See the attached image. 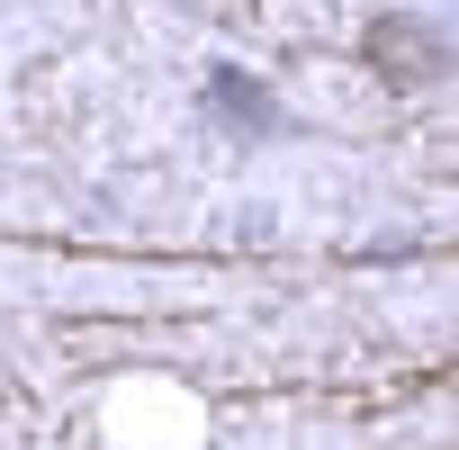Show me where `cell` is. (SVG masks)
Wrapping results in <instances>:
<instances>
[{
	"label": "cell",
	"mask_w": 459,
	"mask_h": 450,
	"mask_svg": "<svg viewBox=\"0 0 459 450\" xmlns=\"http://www.w3.org/2000/svg\"><path fill=\"white\" fill-rule=\"evenodd\" d=\"M441 64H450L441 28H423V19H405V10H387V19L369 28V73H378L387 91H432Z\"/></svg>",
	"instance_id": "cell-1"
},
{
	"label": "cell",
	"mask_w": 459,
	"mask_h": 450,
	"mask_svg": "<svg viewBox=\"0 0 459 450\" xmlns=\"http://www.w3.org/2000/svg\"><path fill=\"white\" fill-rule=\"evenodd\" d=\"M207 108H216L225 126H244V135H271V126H280V108H271V91H253V73H216V82H207Z\"/></svg>",
	"instance_id": "cell-2"
}]
</instances>
